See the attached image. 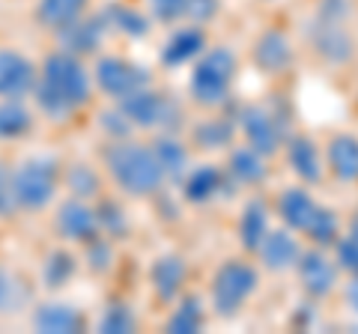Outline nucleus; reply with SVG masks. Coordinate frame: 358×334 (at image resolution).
<instances>
[{
	"label": "nucleus",
	"instance_id": "ea45409f",
	"mask_svg": "<svg viewBox=\"0 0 358 334\" xmlns=\"http://www.w3.org/2000/svg\"><path fill=\"white\" fill-rule=\"evenodd\" d=\"M221 3L218 0H185V15L194 21V24H209L212 18L218 15Z\"/></svg>",
	"mask_w": 358,
	"mask_h": 334
},
{
	"label": "nucleus",
	"instance_id": "e433bc0d",
	"mask_svg": "<svg viewBox=\"0 0 358 334\" xmlns=\"http://www.w3.org/2000/svg\"><path fill=\"white\" fill-rule=\"evenodd\" d=\"M99 129L108 135V140H117V138H131V122L126 119L120 108L114 110H102L99 114Z\"/></svg>",
	"mask_w": 358,
	"mask_h": 334
},
{
	"label": "nucleus",
	"instance_id": "f03ea898",
	"mask_svg": "<svg viewBox=\"0 0 358 334\" xmlns=\"http://www.w3.org/2000/svg\"><path fill=\"white\" fill-rule=\"evenodd\" d=\"M102 164L110 182L129 197H150L164 185V170L152 147L131 138L108 140L102 150Z\"/></svg>",
	"mask_w": 358,
	"mask_h": 334
},
{
	"label": "nucleus",
	"instance_id": "72a5a7b5",
	"mask_svg": "<svg viewBox=\"0 0 358 334\" xmlns=\"http://www.w3.org/2000/svg\"><path fill=\"white\" fill-rule=\"evenodd\" d=\"M96 218H99V233L108 239H126L131 230L129 212L120 203H114V200H102L96 206Z\"/></svg>",
	"mask_w": 358,
	"mask_h": 334
},
{
	"label": "nucleus",
	"instance_id": "aec40b11",
	"mask_svg": "<svg viewBox=\"0 0 358 334\" xmlns=\"http://www.w3.org/2000/svg\"><path fill=\"white\" fill-rule=\"evenodd\" d=\"M203 51H206V33L200 27H182V30H176L173 36L164 42L162 63L167 66V69H176V66L192 63Z\"/></svg>",
	"mask_w": 358,
	"mask_h": 334
},
{
	"label": "nucleus",
	"instance_id": "9b49d317",
	"mask_svg": "<svg viewBox=\"0 0 358 334\" xmlns=\"http://www.w3.org/2000/svg\"><path fill=\"white\" fill-rule=\"evenodd\" d=\"M39 63H33L24 51L0 48V99H30Z\"/></svg>",
	"mask_w": 358,
	"mask_h": 334
},
{
	"label": "nucleus",
	"instance_id": "9d476101",
	"mask_svg": "<svg viewBox=\"0 0 358 334\" xmlns=\"http://www.w3.org/2000/svg\"><path fill=\"white\" fill-rule=\"evenodd\" d=\"M54 230L57 236L72 242V245H87L90 239L102 236L99 233V218H96V209L90 206V200H78L69 197L54 209Z\"/></svg>",
	"mask_w": 358,
	"mask_h": 334
},
{
	"label": "nucleus",
	"instance_id": "393cba45",
	"mask_svg": "<svg viewBox=\"0 0 358 334\" xmlns=\"http://www.w3.org/2000/svg\"><path fill=\"white\" fill-rule=\"evenodd\" d=\"M75 272H78L75 254L66 251V248H54V251L45 254L42 269H39V281H42V286L48 289V293H60L63 286L72 284Z\"/></svg>",
	"mask_w": 358,
	"mask_h": 334
},
{
	"label": "nucleus",
	"instance_id": "a878e982",
	"mask_svg": "<svg viewBox=\"0 0 358 334\" xmlns=\"http://www.w3.org/2000/svg\"><path fill=\"white\" fill-rule=\"evenodd\" d=\"M63 188L69 191V197L96 200L99 194H102V173L87 161L63 164Z\"/></svg>",
	"mask_w": 358,
	"mask_h": 334
},
{
	"label": "nucleus",
	"instance_id": "7ed1b4c3",
	"mask_svg": "<svg viewBox=\"0 0 358 334\" xmlns=\"http://www.w3.org/2000/svg\"><path fill=\"white\" fill-rule=\"evenodd\" d=\"M63 185V161L54 152H33L13 164V188L18 212L36 215L45 212Z\"/></svg>",
	"mask_w": 358,
	"mask_h": 334
},
{
	"label": "nucleus",
	"instance_id": "dca6fc26",
	"mask_svg": "<svg viewBox=\"0 0 358 334\" xmlns=\"http://www.w3.org/2000/svg\"><path fill=\"white\" fill-rule=\"evenodd\" d=\"M188 277V266L182 254H162L150 266V286L159 302H173L179 298Z\"/></svg>",
	"mask_w": 358,
	"mask_h": 334
},
{
	"label": "nucleus",
	"instance_id": "4be33fe9",
	"mask_svg": "<svg viewBox=\"0 0 358 334\" xmlns=\"http://www.w3.org/2000/svg\"><path fill=\"white\" fill-rule=\"evenodd\" d=\"M224 185H227V176H224L221 167L215 164H200L194 167L192 173H185L182 180V197L188 203H206L215 194L224 191Z\"/></svg>",
	"mask_w": 358,
	"mask_h": 334
},
{
	"label": "nucleus",
	"instance_id": "412c9836",
	"mask_svg": "<svg viewBox=\"0 0 358 334\" xmlns=\"http://www.w3.org/2000/svg\"><path fill=\"white\" fill-rule=\"evenodd\" d=\"M287 161H289V170H293L301 182H320L322 180V155L317 150V143L305 135H296L289 138L287 143Z\"/></svg>",
	"mask_w": 358,
	"mask_h": 334
},
{
	"label": "nucleus",
	"instance_id": "7c9ffc66",
	"mask_svg": "<svg viewBox=\"0 0 358 334\" xmlns=\"http://www.w3.org/2000/svg\"><path fill=\"white\" fill-rule=\"evenodd\" d=\"M203 326V302L200 296H182L179 305L173 307V314L167 317V331L171 334H194Z\"/></svg>",
	"mask_w": 358,
	"mask_h": 334
},
{
	"label": "nucleus",
	"instance_id": "0eeeda50",
	"mask_svg": "<svg viewBox=\"0 0 358 334\" xmlns=\"http://www.w3.org/2000/svg\"><path fill=\"white\" fill-rule=\"evenodd\" d=\"M260 275L251 263L242 260H227L218 266L215 277H212V307L218 317H236L242 305L248 302V296H254Z\"/></svg>",
	"mask_w": 358,
	"mask_h": 334
},
{
	"label": "nucleus",
	"instance_id": "c85d7f7f",
	"mask_svg": "<svg viewBox=\"0 0 358 334\" xmlns=\"http://www.w3.org/2000/svg\"><path fill=\"white\" fill-rule=\"evenodd\" d=\"M266 155H260L251 147H242V150H233L230 152V164L227 170L236 182L242 185H260L266 180Z\"/></svg>",
	"mask_w": 358,
	"mask_h": 334
},
{
	"label": "nucleus",
	"instance_id": "f257e3e1",
	"mask_svg": "<svg viewBox=\"0 0 358 334\" xmlns=\"http://www.w3.org/2000/svg\"><path fill=\"white\" fill-rule=\"evenodd\" d=\"M93 90V72L87 69L84 57L54 48L39 63L36 87H33L30 99L36 102V114L63 122L90 105Z\"/></svg>",
	"mask_w": 358,
	"mask_h": 334
},
{
	"label": "nucleus",
	"instance_id": "20e7f679",
	"mask_svg": "<svg viewBox=\"0 0 358 334\" xmlns=\"http://www.w3.org/2000/svg\"><path fill=\"white\" fill-rule=\"evenodd\" d=\"M278 215L293 233H305L317 248L338 242V230H341L338 215L331 209L320 206L305 188H287L278 197Z\"/></svg>",
	"mask_w": 358,
	"mask_h": 334
},
{
	"label": "nucleus",
	"instance_id": "423d86ee",
	"mask_svg": "<svg viewBox=\"0 0 358 334\" xmlns=\"http://www.w3.org/2000/svg\"><path fill=\"white\" fill-rule=\"evenodd\" d=\"M233 78H236V54L230 48H209L192 72V99L203 108L224 105Z\"/></svg>",
	"mask_w": 358,
	"mask_h": 334
},
{
	"label": "nucleus",
	"instance_id": "6ab92c4d",
	"mask_svg": "<svg viewBox=\"0 0 358 334\" xmlns=\"http://www.w3.org/2000/svg\"><path fill=\"white\" fill-rule=\"evenodd\" d=\"M36 129V110L27 99H0V143L24 140Z\"/></svg>",
	"mask_w": 358,
	"mask_h": 334
},
{
	"label": "nucleus",
	"instance_id": "bb28decb",
	"mask_svg": "<svg viewBox=\"0 0 358 334\" xmlns=\"http://www.w3.org/2000/svg\"><path fill=\"white\" fill-rule=\"evenodd\" d=\"M150 147H152L155 159H159V164H162L164 180H179V176L188 173V150L182 147V140L171 135V131H162Z\"/></svg>",
	"mask_w": 358,
	"mask_h": 334
},
{
	"label": "nucleus",
	"instance_id": "2f4dec72",
	"mask_svg": "<svg viewBox=\"0 0 358 334\" xmlns=\"http://www.w3.org/2000/svg\"><path fill=\"white\" fill-rule=\"evenodd\" d=\"M233 131H236V122L227 119V117H215V119H203L197 122L192 138L200 150H224L227 143L233 140Z\"/></svg>",
	"mask_w": 358,
	"mask_h": 334
},
{
	"label": "nucleus",
	"instance_id": "2eb2a0df",
	"mask_svg": "<svg viewBox=\"0 0 358 334\" xmlns=\"http://www.w3.org/2000/svg\"><path fill=\"white\" fill-rule=\"evenodd\" d=\"M30 328L39 334H75L84 328V317H81V310L72 307L69 302L51 298V302H42L33 307Z\"/></svg>",
	"mask_w": 358,
	"mask_h": 334
},
{
	"label": "nucleus",
	"instance_id": "b1692460",
	"mask_svg": "<svg viewBox=\"0 0 358 334\" xmlns=\"http://www.w3.org/2000/svg\"><path fill=\"white\" fill-rule=\"evenodd\" d=\"M329 170L341 182H358V138L355 135H334L326 150Z\"/></svg>",
	"mask_w": 358,
	"mask_h": 334
},
{
	"label": "nucleus",
	"instance_id": "c9c22d12",
	"mask_svg": "<svg viewBox=\"0 0 358 334\" xmlns=\"http://www.w3.org/2000/svg\"><path fill=\"white\" fill-rule=\"evenodd\" d=\"M18 215L15 188H13V164L0 161V221H9Z\"/></svg>",
	"mask_w": 358,
	"mask_h": 334
},
{
	"label": "nucleus",
	"instance_id": "79ce46f5",
	"mask_svg": "<svg viewBox=\"0 0 358 334\" xmlns=\"http://www.w3.org/2000/svg\"><path fill=\"white\" fill-rule=\"evenodd\" d=\"M346 302H350V307L358 314V275H352V281L346 284Z\"/></svg>",
	"mask_w": 358,
	"mask_h": 334
},
{
	"label": "nucleus",
	"instance_id": "473e14b6",
	"mask_svg": "<svg viewBox=\"0 0 358 334\" xmlns=\"http://www.w3.org/2000/svg\"><path fill=\"white\" fill-rule=\"evenodd\" d=\"M134 328H138V317H134L131 305L122 302V298H110L96 322V331L102 334H131Z\"/></svg>",
	"mask_w": 358,
	"mask_h": 334
},
{
	"label": "nucleus",
	"instance_id": "cd10ccee",
	"mask_svg": "<svg viewBox=\"0 0 358 334\" xmlns=\"http://www.w3.org/2000/svg\"><path fill=\"white\" fill-rule=\"evenodd\" d=\"M268 233V206L260 197H254L245 203L242 218H239V239L245 251H257L260 248L263 236Z\"/></svg>",
	"mask_w": 358,
	"mask_h": 334
},
{
	"label": "nucleus",
	"instance_id": "ddd939ff",
	"mask_svg": "<svg viewBox=\"0 0 358 334\" xmlns=\"http://www.w3.org/2000/svg\"><path fill=\"white\" fill-rule=\"evenodd\" d=\"M296 269H299V281L305 286V293L313 298L329 296L334 289V284H338V266H334L326 257V251H320V248L301 251Z\"/></svg>",
	"mask_w": 358,
	"mask_h": 334
},
{
	"label": "nucleus",
	"instance_id": "4468645a",
	"mask_svg": "<svg viewBox=\"0 0 358 334\" xmlns=\"http://www.w3.org/2000/svg\"><path fill=\"white\" fill-rule=\"evenodd\" d=\"M310 42L317 48L320 57H326L329 63H350L352 60V36L346 33L343 21L331 18H313L310 27Z\"/></svg>",
	"mask_w": 358,
	"mask_h": 334
},
{
	"label": "nucleus",
	"instance_id": "f3484780",
	"mask_svg": "<svg viewBox=\"0 0 358 334\" xmlns=\"http://www.w3.org/2000/svg\"><path fill=\"white\" fill-rule=\"evenodd\" d=\"M257 251H260L263 266H266V269H272V272L296 269V263L301 257L299 239L293 236V230H289V227H284V230H268Z\"/></svg>",
	"mask_w": 358,
	"mask_h": 334
},
{
	"label": "nucleus",
	"instance_id": "1a4fd4ad",
	"mask_svg": "<svg viewBox=\"0 0 358 334\" xmlns=\"http://www.w3.org/2000/svg\"><path fill=\"white\" fill-rule=\"evenodd\" d=\"M108 30L110 27H108L105 13H84L81 18H75L69 24H63L60 30H54V39H57V48L78 54V57H90V54H96L99 45L105 42Z\"/></svg>",
	"mask_w": 358,
	"mask_h": 334
},
{
	"label": "nucleus",
	"instance_id": "c756f323",
	"mask_svg": "<svg viewBox=\"0 0 358 334\" xmlns=\"http://www.w3.org/2000/svg\"><path fill=\"white\" fill-rule=\"evenodd\" d=\"M105 18H108V27L122 33V36H131V39H141L150 33V18L131 9L126 3H110L105 6Z\"/></svg>",
	"mask_w": 358,
	"mask_h": 334
},
{
	"label": "nucleus",
	"instance_id": "37998d69",
	"mask_svg": "<svg viewBox=\"0 0 358 334\" xmlns=\"http://www.w3.org/2000/svg\"><path fill=\"white\" fill-rule=\"evenodd\" d=\"M350 236L358 242V212L352 215V221H350Z\"/></svg>",
	"mask_w": 358,
	"mask_h": 334
},
{
	"label": "nucleus",
	"instance_id": "f8f14e48",
	"mask_svg": "<svg viewBox=\"0 0 358 334\" xmlns=\"http://www.w3.org/2000/svg\"><path fill=\"white\" fill-rule=\"evenodd\" d=\"M239 129L242 135L248 138V147L257 150L260 155H272L278 152L284 140V131H281V122L272 110H266L260 105H251V108H242L239 110Z\"/></svg>",
	"mask_w": 358,
	"mask_h": 334
},
{
	"label": "nucleus",
	"instance_id": "4c0bfd02",
	"mask_svg": "<svg viewBox=\"0 0 358 334\" xmlns=\"http://www.w3.org/2000/svg\"><path fill=\"white\" fill-rule=\"evenodd\" d=\"M147 6L159 24H173L185 15V0H147Z\"/></svg>",
	"mask_w": 358,
	"mask_h": 334
},
{
	"label": "nucleus",
	"instance_id": "f704fd0d",
	"mask_svg": "<svg viewBox=\"0 0 358 334\" xmlns=\"http://www.w3.org/2000/svg\"><path fill=\"white\" fill-rule=\"evenodd\" d=\"M84 266L96 275H105L114 266V239L96 236L84 245Z\"/></svg>",
	"mask_w": 358,
	"mask_h": 334
},
{
	"label": "nucleus",
	"instance_id": "5701e85b",
	"mask_svg": "<svg viewBox=\"0 0 358 334\" xmlns=\"http://www.w3.org/2000/svg\"><path fill=\"white\" fill-rule=\"evenodd\" d=\"M90 3H93V0H36V6H33V18H36L39 27L54 33V30H60L63 24H69V21L90 13Z\"/></svg>",
	"mask_w": 358,
	"mask_h": 334
},
{
	"label": "nucleus",
	"instance_id": "a211bd4d",
	"mask_svg": "<svg viewBox=\"0 0 358 334\" xmlns=\"http://www.w3.org/2000/svg\"><path fill=\"white\" fill-rule=\"evenodd\" d=\"M254 63L266 75H281L293 66V45H289L287 33L281 30H266L254 45Z\"/></svg>",
	"mask_w": 358,
	"mask_h": 334
},
{
	"label": "nucleus",
	"instance_id": "58836bf2",
	"mask_svg": "<svg viewBox=\"0 0 358 334\" xmlns=\"http://www.w3.org/2000/svg\"><path fill=\"white\" fill-rule=\"evenodd\" d=\"M18 293H21L18 277L9 272V269H3V266H0V314H6V310L15 307Z\"/></svg>",
	"mask_w": 358,
	"mask_h": 334
},
{
	"label": "nucleus",
	"instance_id": "6e6552de",
	"mask_svg": "<svg viewBox=\"0 0 358 334\" xmlns=\"http://www.w3.org/2000/svg\"><path fill=\"white\" fill-rule=\"evenodd\" d=\"M90 72H93L96 90L108 99H114V102H120V99H126L134 90L150 84V72L141 63L120 57V54H102Z\"/></svg>",
	"mask_w": 358,
	"mask_h": 334
},
{
	"label": "nucleus",
	"instance_id": "39448f33",
	"mask_svg": "<svg viewBox=\"0 0 358 334\" xmlns=\"http://www.w3.org/2000/svg\"><path fill=\"white\" fill-rule=\"evenodd\" d=\"M117 108L126 114V119L131 122V129H147V131H173L182 126V108L173 96H167L164 90H155V87H141L131 96L120 99Z\"/></svg>",
	"mask_w": 358,
	"mask_h": 334
},
{
	"label": "nucleus",
	"instance_id": "a19ab883",
	"mask_svg": "<svg viewBox=\"0 0 358 334\" xmlns=\"http://www.w3.org/2000/svg\"><path fill=\"white\" fill-rule=\"evenodd\" d=\"M334 248H338V266L341 269H346L350 275H358V242L352 236H346V239L334 242Z\"/></svg>",
	"mask_w": 358,
	"mask_h": 334
}]
</instances>
